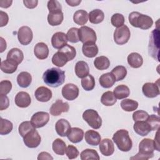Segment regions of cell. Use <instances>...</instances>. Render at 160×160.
I'll use <instances>...</instances> for the list:
<instances>
[{"label":"cell","mask_w":160,"mask_h":160,"mask_svg":"<svg viewBox=\"0 0 160 160\" xmlns=\"http://www.w3.org/2000/svg\"><path fill=\"white\" fill-rule=\"evenodd\" d=\"M111 24L113 26L119 28L124 25V17L122 14L119 13L114 14L111 19Z\"/></svg>","instance_id":"c3c4849f"},{"label":"cell","mask_w":160,"mask_h":160,"mask_svg":"<svg viewBox=\"0 0 160 160\" xmlns=\"http://www.w3.org/2000/svg\"><path fill=\"white\" fill-rule=\"evenodd\" d=\"M18 64H16V62L12 61L6 59L1 62V69L4 73L12 74L16 71L18 68Z\"/></svg>","instance_id":"836d02e7"},{"label":"cell","mask_w":160,"mask_h":160,"mask_svg":"<svg viewBox=\"0 0 160 160\" xmlns=\"http://www.w3.org/2000/svg\"><path fill=\"white\" fill-rule=\"evenodd\" d=\"M88 16L90 22L94 24L101 23L104 19V14L103 11L98 9L91 11L89 13Z\"/></svg>","instance_id":"1f68e13d"},{"label":"cell","mask_w":160,"mask_h":160,"mask_svg":"<svg viewBox=\"0 0 160 160\" xmlns=\"http://www.w3.org/2000/svg\"><path fill=\"white\" fill-rule=\"evenodd\" d=\"M99 151L105 156H109L114 152V146L112 141L108 138L101 140L99 145Z\"/></svg>","instance_id":"2e32d148"},{"label":"cell","mask_w":160,"mask_h":160,"mask_svg":"<svg viewBox=\"0 0 160 160\" xmlns=\"http://www.w3.org/2000/svg\"><path fill=\"white\" fill-rule=\"evenodd\" d=\"M148 116V113L143 110L136 111L132 114V119L134 122L146 121Z\"/></svg>","instance_id":"f907efd6"},{"label":"cell","mask_w":160,"mask_h":160,"mask_svg":"<svg viewBox=\"0 0 160 160\" xmlns=\"http://www.w3.org/2000/svg\"><path fill=\"white\" fill-rule=\"evenodd\" d=\"M84 138L86 142L91 146H97L101 140L99 133L94 130H88L85 132Z\"/></svg>","instance_id":"603a6c76"},{"label":"cell","mask_w":160,"mask_h":160,"mask_svg":"<svg viewBox=\"0 0 160 160\" xmlns=\"http://www.w3.org/2000/svg\"><path fill=\"white\" fill-rule=\"evenodd\" d=\"M0 39H1V51H0V52H2L6 49V42L5 40L2 37L0 38Z\"/></svg>","instance_id":"94428289"},{"label":"cell","mask_w":160,"mask_h":160,"mask_svg":"<svg viewBox=\"0 0 160 160\" xmlns=\"http://www.w3.org/2000/svg\"><path fill=\"white\" fill-rule=\"evenodd\" d=\"M82 118L93 129H98L102 125L101 118L98 112L94 109L86 110L82 114Z\"/></svg>","instance_id":"5b68a950"},{"label":"cell","mask_w":160,"mask_h":160,"mask_svg":"<svg viewBox=\"0 0 160 160\" xmlns=\"http://www.w3.org/2000/svg\"><path fill=\"white\" fill-rule=\"evenodd\" d=\"M128 19L131 25L142 29H148L153 24V20L150 16L136 11L131 12Z\"/></svg>","instance_id":"3957f363"},{"label":"cell","mask_w":160,"mask_h":160,"mask_svg":"<svg viewBox=\"0 0 160 160\" xmlns=\"http://www.w3.org/2000/svg\"><path fill=\"white\" fill-rule=\"evenodd\" d=\"M47 6L49 13H59L62 12V6L58 1H49Z\"/></svg>","instance_id":"bcb514c9"},{"label":"cell","mask_w":160,"mask_h":160,"mask_svg":"<svg viewBox=\"0 0 160 160\" xmlns=\"http://www.w3.org/2000/svg\"><path fill=\"white\" fill-rule=\"evenodd\" d=\"M94 65L95 68L98 70H105L109 67L110 61L106 56H99L94 59Z\"/></svg>","instance_id":"d590c367"},{"label":"cell","mask_w":160,"mask_h":160,"mask_svg":"<svg viewBox=\"0 0 160 160\" xmlns=\"http://www.w3.org/2000/svg\"><path fill=\"white\" fill-rule=\"evenodd\" d=\"M12 89V83L10 81L3 80L0 82V95H6Z\"/></svg>","instance_id":"681fc988"},{"label":"cell","mask_w":160,"mask_h":160,"mask_svg":"<svg viewBox=\"0 0 160 160\" xmlns=\"http://www.w3.org/2000/svg\"><path fill=\"white\" fill-rule=\"evenodd\" d=\"M116 79V81L123 80L127 75V69L123 66H117L111 72Z\"/></svg>","instance_id":"60d3db41"},{"label":"cell","mask_w":160,"mask_h":160,"mask_svg":"<svg viewBox=\"0 0 160 160\" xmlns=\"http://www.w3.org/2000/svg\"><path fill=\"white\" fill-rule=\"evenodd\" d=\"M68 139L72 143L81 142L84 137V131L79 128H72L67 134Z\"/></svg>","instance_id":"7402d4cb"},{"label":"cell","mask_w":160,"mask_h":160,"mask_svg":"<svg viewBox=\"0 0 160 160\" xmlns=\"http://www.w3.org/2000/svg\"><path fill=\"white\" fill-rule=\"evenodd\" d=\"M32 76L28 72L23 71L20 72L17 77V82L18 85L23 88H28L31 83Z\"/></svg>","instance_id":"f546056e"},{"label":"cell","mask_w":160,"mask_h":160,"mask_svg":"<svg viewBox=\"0 0 160 160\" xmlns=\"http://www.w3.org/2000/svg\"><path fill=\"white\" fill-rule=\"evenodd\" d=\"M49 120V115L48 112L39 111L34 113L31 119V122L35 128H40L44 126Z\"/></svg>","instance_id":"8fae6325"},{"label":"cell","mask_w":160,"mask_h":160,"mask_svg":"<svg viewBox=\"0 0 160 160\" xmlns=\"http://www.w3.org/2000/svg\"><path fill=\"white\" fill-rule=\"evenodd\" d=\"M79 92L78 87L72 83L66 84L63 86L61 91L63 98L68 101H72L76 99L79 96Z\"/></svg>","instance_id":"30bf717a"},{"label":"cell","mask_w":160,"mask_h":160,"mask_svg":"<svg viewBox=\"0 0 160 160\" xmlns=\"http://www.w3.org/2000/svg\"><path fill=\"white\" fill-rule=\"evenodd\" d=\"M155 149L154 141L149 138L143 139L139 144V152L131 159H148L154 156Z\"/></svg>","instance_id":"277c9868"},{"label":"cell","mask_w":160,"mask_h":160,"mask_svg":"<svg viewBox=\"0 0 160 160\" xmlns=\"http://www.w3.org/2000/svg\"><path fill=\"white\" fill-rule=\"evenodd\" d=\"M66 2L70 6H78L81 2V0H66Z\"/></svg>","instance_id":"91938a15"},{"label":"cell","mask_w":160,"mask_h":160,"mask_svg":"<svg viewBox=\"0 0 160 160\" xmlns=\"http://www.w3.org/2000/svg\"><path fill=\"white\" fill-rule=\"evenodd\" d=\"M1 104H0V110L2 111L7 109L9 105V101L6 95H1L0 96Z\"/></svg>","instance_id":"f5cc1de1"},{"label":"cell","mask_w":160,"mask_h":160,"mask_svg":"<svg viewBox=\"0 0 160 160\" xmlns=\"http://www.w3.org/2000/svg\"><path fill=\"white\" fill-rule=\"evenodd\" d=\"M23 141L27 147L35 148L40 144L41 138L36 128H34L23 137Z\"/></svg>","instance_id":"9c48e42d"},{"label":"cell","mask_w":160,"mask_h":160,"mask_svg":"<svg viewBox=\"0 0 160 160\" xmlns=\"http://www.w3.org/2000/svg\"><path fill=\"white\" fill-rule=\"evenodd\" d=\"M116 101V98H115L113 92L110 91L104 92L101 98V103L106 106H113Z\"/></svg>","instance_id":"8d00e7d4"},{"label":"cell","mask_w":160,"mask_h":160,"mask_svg":"<svg viewBox=\"0 0 160 160\" xmlns=\"http://www.w3.org/2000/svg\"><path fill=\"white\" fill-rule=\"evenodd\" d=\"M0 134L1 135H6L11 132L12 130V123L5 119L1 118L0 121Z\"/></svg>","instance_id":"7bdbcfd3"},{"label":"cell","mask_w":160,"mask_h":160,"mask_svg":"<svg viewBox=\"0 0 160 160\" xmlns=\"http://www.w3.org/2000/svg\"><path fill=\"white\" fill-rule=\"evenodd\" d=\"M146 122L151 127V131H156L159 129L160 125V118L158 116L152 114L148 116Z\"/></svg>","instance_id":"f6af8a7d"},{"label":"cell","mask_w":160,"mask_h":160,"mask_svg":"<svg viewBox=\"0 0 160 160\" xmlns=\"http://www.w3.org/2000/svg\"><path fill=\"white\" fill-rule=\"evenodd\" d=\"M89 16L85 10L80 9L76 11L73 16L74 22L78 25H84L87 23Z\"/></svg>","instance_id":"d6a6232c"},{"label":"cell","mask_w":160,"mask_h":160,"mask_svg":"<svg viewBox=\"0 0 160 160\" xmlns=\"http://www.w3.org/2000/svg\"><path fill=\"white\" fill-rule=\"evenodd\" d=\"M121 108L127 112L135 111L138 107V102L131 99H125L121 102Z\"/></svg>","instance_id":"f35d334b"},{"label":"cell","mask_w":160,"mask_h":160,"mask_svg":"<svg viewBox=\"0 0 160 160\" xmlns=\"http://www.w3.org/2000/svg\"><path fill=\"white\" fill-rule=\"evenodd\" d=\"M14 102L17 106L21 108H25L31 104V99L28 92L20 91L16 95Z\"/></svg>","instance_id":"ac0fdd59"},{"label":"cell","mask_w":160,"mask_h":160,"mask_svg":"<svg viewBox=\"0 0 160 160\" xmlns=\"http://www.w3.org/2000/svg\"><path fill=\"white\" fill-rule=\"evenodd\" d=\"M129 65L133 68H140L143 63V59L142 56L138 52H131L127 58Z\"/></svg>","instance_id":"f1b7e54d"},{"label":"cell","mask_w":160,"mask_h":160,"mask_svg":"<svg viewBox=\"0 0 160 160\" xmlns=\"http://www.w3.org/2000/svg\"><path fill=\"white\" fill-rule=\"evenodd\" d=\"M130 36V30L126 25H123L116 28L114 32V41L118 45H122L127 43Z\"/></svg>","instance_id":"52a82bcc"},{"label":"cell","mask_w":160,"mask_h":160,"mask_svg":"<svg viewBox=\"0 0 160 160\" xmlns=\"http://www.w3.org/2000/svg\"><path fill=\"white\" fill-rule=\"evenodd\" d=\"M33 34L31 29L26 26L21 27L18 32V39L22 45L29 44L32 39Z\"/></svg>","instance_id":"7c38bea8"},{"label":"cell","mask_w":160,"mask_h":160,"mask_svg":"<svg viewBox=\"0 0 160 160\" xmlns=\"http://www.w3.org/2000/svg\"><path fill=\"white\" fill-rule=\"evenodd\" d=\"M42 79L46 85L51 88H58L65 81V72L59 68H52L44 72Z\"/></svg>","instance_id":"6da1fadb"},{"label":"cell","mask_w":160,"mask_h":160,"mask_svg":"<svg viewBox=\"0 0 160 160\" xmlns=\"http://www.w3.org/2000/svg\"><path fill=\"white\" fill-rule=\"evenodd\" d=\"M12 3V1L8 0H1L0 1V7L2 8H8L11 6Z\"/></svg>","instance_id":"6f0895ef"},{"label":"cell","mask_w":160,"mask_h":160,"mask_svg":"<svg viewBox=\"0 0 160 160\" xmlns=\"http://www.w3.org/2000/svg\"><path fill=\"white\" fill-rule=\"evenodd\" d=\"M82 51L84 55L89 58L95 57L99 51L98 46L94 42L84 43L82 47Z\"/></svg>","instance_id":"d4e9b609"},{"label":"cell","mask_w":160,"mask_h":160,"mask_svg":"<svg viewBox=\"0 0 160 160\" xmlns=\"http://www.w3.org/2000/svg\"><path fill=\"white\" fill-rule=\"evenodd\" d=\"M80 158L81 160H88V159H95L99 160L100 157L98 152L92 149H86L82 151L80 154Z\"/></svg>","instance_id":"ab89813d"},{"label":"cell","mask_w":160,"mask_h":160,"mask_svg":"<svg viewBox=\"0 0 160 160\" xmlns=\"http://www.w3.org/2000/svg\"><path fill=\"white\" fill-rule=\"evenodd\" d=\"M75 72L79 78L87 76L89 72V68L88 63L83 61H78L75 66Z\"/></svg>","instance_id":"4316f807"},{"label":"cell","mask_w":160,"mask_h":160,"mask_svg":"<svg viewBox=\"0 0 160 160\" xmlns=\"http://www.w3.org/2000/svg\"><path fill=\"white\" fill-rule=\"evenodd\" d=\"M38 160H44V159H53V158L51 156L50 154H49L47 152H41L39 154L38 157Z\"/></svg>","instance_id":"9f6ffc18"},{"label":"cell","mask_w":160,"mask_h":160,"mask_svg":"<svg viewBox=\"0 0 160 160\" xmlns=\"http://www.w3.org/2000/svg\"><path fill=\"white\" fill-rule=\"evenodd\" d=\"M134 131L141 136H147L151 131V129L146 121H136L133 126Z\"/></svg>","instance_id":"44dd1931"},{"label":"cell","mask_w":160,"mask_h":160,"mask_svg":"<svg viewBox=\"0 0 160 160\" xmlns=\"http://www.w3.org/2000/svg\"><path fill=\"white\" fill-rule=\"evenodd\" d=\"M81 86L86 91L92 90L95 86V79L94 77L91 74H88L87 76L82 78Z\"/></svg>","instance_id":"b9f144b4"},{"label":"cell","mask_w":160,"mask_h":160,"mask_svg":"<svg viewBox=\"0 0 160 160\" xmlns=\"http://www.w3.org/2000/svg\"><path fill=\"white\" fill-rule=\"evenodd\" d=\"M70 59L68 56L61 49L56 52L52 58V62L58 67H63Z\"/></svg>","instance_id":"cb8c5ba5"},{"label":"cell","mask_w":160,"mask_h":160,"mask_svg":"<svg viewBox=\"0 0 160 160\" xmlns=\"http://www.w3.org/2000/svg\"><path fill=\"white\" fill-rule=\"evenodd\" d=\"M34 53L38 59H45L48 57L49 48L45 43L38 42L34 46Z\"/></svg>","instance_id":"ffe728a7"},{"label":"cell","mask_w":160,"mask_h":160,"mask_svg":"<svg viewBox=\"0 0 160 160\" xmlns=\"http://www.w3.org/2000/svg\"><path fill=\"white\" fill-rule=\"evenodd\" d=\"M52 148L53 151L58 155H64L66 150V145L65 142L59 139H56L52 144Z\"/></svg>","instance_id":"e575fe53"},{"label":"cell","mask_w":160,"mask_h":160,"mask_svg":"<svg viewBox=\"0 0 160 160\" xmlns=\"http://www.w3.org/2000/svg\"><path fill=\"white\" fill-rule=\"evenodd\" d=\"M66 154L69 159H73L76 158L79 153L76 147L72 145H69L66 148Z\"/></svg>","instance_id":"816d5d0a"},{"label":"cell","mask_w":160,"mask_h":160,"mask_svg":"<svg viewBox=\"0 0 160 160\" xmlns=\"http://www.w3.org/2000/svg\"><path fill=\"white\" fill-rule=\"evenodd\" d=\"M159 31L154 29L151 34L149 44V54L158 61H159Z\"/></svg>","instance_id":"8992f818"},{"label":"cell","mask_w":160,"mask_h":160,"mask_svg":"<svg viewBox=\"0 0 160 160\" xmlns=\"http://www.w3.org/2000/svg\"><path fill=\"white\" fill-rule=\"evenodd\" d=\"M69 106L68 102H64L61 99H58L54 102L49 109L50 114L54 116H58L62 112H66L69 111Z\"/></svg>","instance_id":"4fadbf2b"},{"label":"cell","mask_w":160,"mask_h":160,"mask_svg":"<svg viewBox=\"0 0 160 160\" xmlns=\"http://www.w3.org/2000/svg\"><path fill=\"white\" fill-rule=\"evenodd\" d=\"M67 38L68 41L72 42V43H76L79 41V29L76 28H70L67 34Z\"/></svg>","instance_id":"7dc6e473"},{"label":"cell","mask_w":160,"mask_h":160,"mask_svg":"<svg viewBox=\"0 0 160 160\" xmlns=\"http://www.w3.org/2000/svg\"><path fill=\"white\" fill-rule=\"evenodd\" d=\"M35 128L33 126L31 121H24L19 125L18 128V131L19 134L21 137H24L29 132L34 129Z\"/></svg>","instance_id":"ee69618b"},{"label":"cell","mask_w":160,"mask_h":160,"mask_svg":"<svg viewBox=\"0 0 160 160\" xmlns=\"http://www.w3.org/2000/svg\"><path fill=\"white\" fill-rule=\"evenodd\" d=\"M68 40L67 36L62 32H57L54 33L51 38V44L54 48L60 49L67 44Z\"/></svg>","instance_id":"5bb4252c"},{"label":"cell","mask_w":160,"mask_h":160,"mask_svg":"<svg viewBox=\"0 0 160 160\" xmlns=\"http://www.w3.org/2000/svg\"><path fill=\"white\" fill-rule=\"evenodd\" d=\"M113 94L116 99H122L128 97L130 94V90L129 88L124 84H121L116 86L114 89Z\"/></svg>","instance_id":"4dcf8cb0"},{"label":"cell","mask_w":160,"mask_h":160,"mask_svg":"<svg viewBox=\"0 0 160 160\" xmlns=\"http://www.w3.org/2000/svg\"><path fill=\"white\" fill-rule=\"evenodd\" d=\"M79 41L83 44L86 42L95 43L97 39L95 31L88 26H82L79 29Z\"/></svg>","instance_id":"ba28073f"},{"label":"cell","mask_w":160,"mask_h":160,"mask_svg":"<svg viewBox=\"0 0 160 160\" xmlns=\"http://www.w3.org/2000/svg\"><path fill=\"white\" fill-rule=\"evenodd\" d=\"M23 3L24 6L29 9L35 8L38 3V1L37 0H30V1H23Z\"/></svg>","instance_id":"11a10c76"},{"label":"cell","mask_w":160,"mask_h":160,"mask_svg":"<svg viewBox=\"0 0 160 160\" xmlns=\"http://www.w3.org/2000/svg\"><path fill=\"white\" fill-rule=\"evenodd\" d=\"M55 129L57 134L59 136L64 137L67 136L68 132L71 129V124L66 119H60L56 122Z\"/></svg>","instance_id":"d6986e66"},{"label":"cell","mask_w":160,"mask_h":160,"mask_svg":"<svg viewBox=\"0 0 160 160\" xmlns=\"http://www.w3.org/2000/svg\"><path fill=\"white\" fill-rule=\"evenodd\" d=\"M142 91L144 96L149 98H155L159 94V87L156 83H145L142 86Z\"/></svg>","instance_id":"9a60e30c"},{"label":"cell","mask_w":160,"mask_h":160,"mask_svg":"<svg viewBox=\"0 0 160 160\" xmlns=\"http://www.w3.org/2000/svg\"><path fill=\"white\" fill-rule=\"evenodd\" d=\"M99 82L102 88H109L114 85L116 82V79L111 72H107L100 76Z\"/></svg>","instance_id":"83f0119b"},{"label":"cell","mask_w":160,"mask_h":160,"mask_svg":"<svg viewBox=\"0 0 160 160\" xmlns=\"http://www.w3.org/2000/svg\"><path fill=\"white\" fill-rule=\"evenodd\" d=\"M158 131L156 132V136L154 138V148L155 149H156L158 151H159V136H158Z\"/></svg>","instance_id":"680465c9"},{"label":"cell","mask_w":160,"mask_h":160,"mask_svg":"<svg viewBox=\"0 0 160 160\" xmlns=\"http://www.w3.org/2000/svg\"><path fill=\"white\" fill-rule=\"evenodd\" d=\"M36 99L40 102H48L52 98V91L48 88L40 86L36 89L34 92Z\"/></svg>","instance_id":"e0dca14e"},{"label":"cell","mask_w":160,"mask_h":160,"mask_svg":"<svg viewBox=\"0 0 160 160\" xmlns=\"http://www.w3.org/2000/svg\"><path fill=\"white\" fill-rule=\"evenodd\" d=\"M24 59V54L22 51L16 48L11 49L7 54L6 59L12 61L16 64H20Z\"/></svg>","instance_id":"484cf974"},{"label":"cell","mask_w":160,"mask_h":160,"mask_svg":"<svg viewBox=\"0 0 160 160\" xmlns=\"http://www.w3.org/2000/svg\"><path fill=\"white\" fill-rule=\"evenodd\" d=\"M112 140L121 151H129L132 147V140L129 137L128 131L126 129L117 131L112 136Z\"/></svg>","instance_id":"7a4b0ae2"},{"label":"cell","mask_w":160,"mask_h":160,"mask_svg":"<svg viewBox=\"0 0 160 160\" xmlns=\"http://www.w3.org/2000/svg\"><path fill=\"white\" fill-rule=\"evenodd\" d=\"M0 26L1 27H3L4 26H6L8 21H9V17L8 15L6 12H3L2 11H0Z\"/></svg>","instance_id":"db71d44e"},{"label":"cell","mask_w":160,"mask_h":160,"mask_svg":"<svg viewBox=\"0 0 160 160\" xmlns=\"http://www.w3.org/2000/svg\"><path fill=\"white\" fill-rule=\"evenodd\" d=\"M64 19L63 13H49L48 15V22L52 26L60 25Z\"/></svg>","instance_id":"74e56055"}]
</instances>
